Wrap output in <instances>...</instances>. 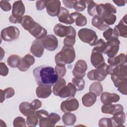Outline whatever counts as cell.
<instances>
[{
    "mask_svg": "<svg viewBox=\"0 0 127 127\" xmlns=\"http://www.w3.org/2000/svg\"><path fill=\"white\" fill-rule=\"evenodd\" d=\"M33 74L38 85L53 86L59 78L55 69L48 65H40L35 67L33 69Z\"/></svg>",
    "mask_w": 127,
    "mask_h": 127,
    "instance_id": "obj_1",
    "label": "cell"
},
{
    "mask_svg": "<svg viewBox=\"0 0 127 127\" xmlns=\"http://www.w3.org/2000/svg\"><path fill=\"white\" fill-rule=\"evenodd\" d=\"M97 13L108 25H113L116 21L117 17L114 13H117V9L110 3L98 4Z\"/></svg>",
    "mask_w": 127,
    "mask_h": 127,
    "instance_id": "obj_2",
    "label": "cell"
},
{
    "mask_svg": "<svg viewBox=\"0 0 127 127\" xmlns=\"http://www.w3.org/2000/svg\"><path fill=\"white\" fill-rule=\"evenodd\" d=\"M75 52L73 46H64L61 51L55 57L57 65L65 66L66 64H71L75 58Z\"/></svg>",
    "mask_w": 127,
    "mask_h": 127,
    "instance_id": "obj_3",
    "label": "cell"
},
{
    "mask_svg": "<svg viewBox=\"0 0 127 127\" xmlns=\"http://www.w3.org/2000/svg\"><path fill=\"white\" fill-rule=\"evenodd\" d=\"M25 10V6L22 0L15 1L12 5V14L9 17V21L14 24L20 23Z\"/></svg>",
    "mask_w": 127,
    "mask_h": 127,
    "instance_id": "obj_4",
    "label": "cell"
},
{
    "mask_svg": "<svg viewBox=\"0 0 127 127\" xmlns=\"http://www.w3.org/2000/svg\"><path fill=\"white\" fill-rule=\"evenodd\" d=\"M78 36L81 41L88 44L91 46H95L98 40L96 32L88 28L80 29L78 32Z\"/></svg>",
    "mask_w": 127,
    "mask_h": 127,
    "instance_id": "obj_5",
    "label": "cell"
},
{
    "mask_svg": "<svg viewBox=\"0 0 127 127\" xmlns=\"http://www.w3.org/2000/svg\"><path fill=\"white\" fill-rule=\"evenodd\" d=\"M107 66L108 64H105L101 67L89 71L87 74V77L90 80H97L99 82L103 81L108 75Z\"/></svg>",
    "mask_w": 127,
    "mask_h": 127,
    "instance_id": "obj_6",
    "label": "cell"
},
{
    "mask_svg": "<svg viewBox=\"0 0 127 127\" xmlns=\"http://www.w3.org/2000/svg\"><path fill=\"white\" fill-rule=\"evenodd\" d=\"M19 29L14 26H10L3 29L0 32L1 38L6 42H10L17 39L19 36Z\"/></svg>",
    "mask_w": 127,
    "mask_h": 127,
    "instance_id": "obj_7",
    "label": "cell"
},
{
    "mask_svg": "<svg viewBox=\"0 0 127 127\" xmlns=\"http://www.w3.org/2000/svg\"><path fill=\"white\" fill-rule=\"evenodd\" d=\"M107 46L104 52L109 58H112L117 55L120 49V41L118 38L113 37L106 42Z\"/></svg>",
    "mask_w": 127,
    "mask_h": 127,
    "instance_id": "obj_8",
    "label": "cell"
},
{
    "mask_svg": "<svg viewBox=\"0 0 127 127\" xmlns=\"http://www.w3.org/2000/svg\"><path fill=\"white\" fill-rule=\"evenodd\" d=\"M54 32L56 36L60 37L68 36H76V31L72 26H67L60 23L56 24L54 26Z\"/></svg>",
    "mask_w": 127,
    "mask_h": 127,
    "instance_id": "obj_9",
    "label": "cell"
},
{
    "mask_svg": "<svg viewBox=\"0 0 127 127\" xmlns=\"http://www.w3.org/2000/svg\"><path fill=\"white\" fill-rule=\"evenodd\" d=\"M61 120L60 115L55 113H52L48 116L44 117L39 119V124L40 127H54L56 124Z\"/></svg>",
    "mask_w": 127,
    "mask_h": 127,
    "instance_id": "obj_10",
    "label": "cell"
},
{
    "mask_svg": "<svg viewBox=\"0 0 127 127\" xmlns=\"http://www.w3.org/2000/svg\"><path fill=\"white\" fill-rule=\"evenodd\" d=\"M79 107L78 100L73 97H70L64 101L61 104V109L64 113L75 111Z\"/></svg>",
    "mask_w": 127,
    "mask_h": 127,
    "instance_id": "obj_11",
    "label": "cell"
},
{
    "mask_svg": "<svg viewBox=\"0 0 127 127\" xmlns=\"http://www.w3.org/2000/svg\"><path fill=\"white\" fill-rule=\"evenodd\" d=\"M87 67V64L85 61L83 60L77 61L72 70L73 75L77 78H83L85 75Z\"/></svg>",
    "mask_w": 127,
    "mask_h": 127,
    "instance_id": "obj_12",
    "label": "cell"
},
{
    "mask_svg": "<svg viewBox=\"0 0 127 127\" xmlns=\"http://www.w3.org/2000/svg\"><path fill=\"white\" fill-rule=\"evenodd\" d=\"M46 7L47 13L53 17L57 16L60 11L61 2L58 0H46Z\"/></svg>",
    "mask_w": 127,
    "mask_h": 127,
    "instance_id": "obj_13",
    "label": "cell"
},
{
    "mask_svg": "<svg viewBox=\"0 0 127 127\" xmlns=\"http://www.w3.org/2000/svg\"><path fill=\"white\" fill-rule=\"evenodd\" d=\"M113 30L117 37H119V36H121L124 38L127 37V14H125L121 19L118 24L115 26Z\"/></svg>",
    "mask_w": 127,
    "mask_h": 127,
    "instance_id": "obj_14",
    "label": "cell"
},
{
    "mask_svg": "<svg viewBox=\"0 0 127 127\" xmlns=\"http://www.w3.org/2000/svg\"><path fill=\"white\" fill-rule=\"evenodd\" d=\"M42 40L44 48L48 51H54L58 46V39L53 35H46Z\"/></svg>",
    "mask_w": 127,
    "mask_h": 127,
    "instance_id": "obj_15",
    "label": "cell"
},
{
    "mask_svg": "<svg viewBox=\"0 0 127 127\" xmlns=\"http://www.w3.org/2000/svg\"><path fill=\"white\" fill-rule=\"evenodd\" d=\"M28 31L36 39H43L47 34V30L36 22Z\"/></svg>",
    "mask_w": 127,
    "mask_h": 127,
    "instance_id": "obj_16",
    "label": "cell"
},
{
    "mask_svg": "<svg viewBox=\"0 0 127 127\" xmlns=\"http://www.w3.org/2000/svg\"><path fill=\"white\" fill-rule=\"evenodd\" d=\"M44 49L42 39H36L31 46L30 52L36 57L41 58L44 53Z\"/></svg>",
    "mask_w": 127,
    "mask_h": 127,
    "instance_id": "obj_17",
    "label": "cell"
},
{
    "mask_svg": "<svg viewBox=\"0 0 127 127\" xmlns=\"http://www.w3.org/2000/svg\"><path fill=\"white\" fill-rule=\"evenodd\" d=\"M124 111V107L121 104H107L103 105L101 107V112L104 114L115 115L117 113Z\"/></svg>",
    "mask_w": 127,
    "mask_h": 127,
    "instance_id": "obj_18",
    "label": "cell"
},
{
    "mask_svg": "<svg viewBox=\"0 0 127 127\" xmlns=\"http://www.w3.org/2000/svg\"><path fill=\"white\" fill-rule=\"evenodd\" d=\"M76 91L77 90L74 85L71 82H69L67 85L63 87L59 92L58 96L61 98L74 97L76 93Z\"/></svg>",
    "mask_w": 127,
    "mask_h": 127,
    "instance_id": "obj_19",
    "label": "cell"
},
{
    "mask_svg": "<svg viewBox=\"0 0 127 127\" xmlns=\"http://www.w3.org/2000/svg\"><path fill=\"white\" fill-rule=\"evenodd\" d=\"M100 99L103 104L107 105L118 102L120 99V97L115 93L105 92L101 94Z\"/></svg>",
    "mask_w": 127,
    "mask_h": 127,
    "instance_id": "obj_20",
    "label": "cell"
},
{
    "mask_svg": "<svg viewBox=\"0 0 127 127\" xmlns=\"http://www.w3.org/2000/svg\"><path fill=\"white\" fill-rule=\"evenodd\" d=\"M35 63V58L31 55L26 54L21 59V63L18 66V69L22 72H24L29 69L30 66Z\"/></svg>",
    "mask_w": 127,
    "mask_h": 127,
    "instance_id": "obj_21",
    "label": "cell"
},
{
    "mask_svg": "<svg viewBox=\"0 0 127 127\" xmlns=\"http://www.w3.org/2000/svg\"><path fill=\"white\" fill-rule=\"evenodd\" d=\"M90 61L93 66L96 68L101 67L106 64L102 54L94 51H92Z\"/></svg>",
    "mask_w": 127,
    "mask_h": 127,
    "instance_id": "obj_22",
    "label": "cell"
},
{
    "mask_svg": "<svg viewBox=\"0 0 127 127\" xmlns=\"http://www.w3.org/2000/svg\"><path fill=\"white\" fill-rule=\"evenodd\" d=\"M59 21L65 24H72L74 23L70 16L69 11L64 7H61L58 15Z\"/></svg>",
    "mask_w": 127,
    "mask_h": 127,
    "instance_id": "obj_23",
    "label": "cell"
},
{
    "mask_svg": "<svg viewBox=\"0 0 127 127\" xmlns=\"http://www.w3.org/2000/svg\"><path fill=\"white\" fill-rule=\"evenodd\" d=\"M108 63L109 65L112 66H116L121 64H127L126 56L124 53H121L117 56L112 58H109Z\"/></svg>",
    "mask_w": 127,
    "mask_h": 127,
    "instance_id": "obj_24",
    "label": "cell"
},
{
    "mask_svg": "<svg viewBox=\"0 0 127 127\" xmlns=\"http://www.w3.org/2000/svg\"><path fill=\"white\" fill-rule=\"evenodd\" d=\"M53 91L51 86L38 85L36 89L37 96L40 98H47L50 96Z\"/></svg>",
    "mask_w": 127,
    "mask_h": 127,
    "instance_id": "obj_25",
    "label": "cell"
},
{
    "mask_svg": "<svg viewBox=\"0 0 127 127\" xmlns=\"http://www.w3.org/2000/svg\"><path fill=\"white\" fill-rule=\"evenodd\" d=\"M111 119L113 127H123L126 121V114L123 111L117 113L114 115Z\"/></svg>",
    "mask_w": 127,
    "mask_h": 127,
    "instance_id": "obj_26",
    "label": "cell"
},
{
    "mask_svg": "<svg viewBox=\"0 0 127 127\" xmlns=\"http://www.w3.org/2000/svg\"><path fill=\"white\" fill-rule=\"evenodd\" d=\"M97 96L93 93L89 92L84 94L82 97L83 105L86 107L93 106L96 102Z\"/></svg>",
    "mask_w": 127,
    "mask_h": 127,
    "instance_id": "obj_27",
    "label": "cell"
},
{
    "mask_svg": "<svg viewBox=\"0 0 127 127\" xmlns=\"http://www.w3.org/2000/svg\"><path fill=\"white\" fill-rule=\"evenodd\" d=\"M71 17L73 20L75 24L78 26H84L87 24L86 17L78 12H74L70 14Z\"/></svg>",
    "mask_w": 127,
    "mask_h": 127,
    "instance_id": "obj_28",
    "label": "cell"
},
{
    "mask_svg": "<svg viewBox=\"0 0 127 127\" xmlns=\"http://www.w3.org/2000/svg\"><path fill=\"white\" fill-rule=\"evenodd\" d=\"M91 23L93 26L101 31L105 30L109 28V25H107L103 18L98 15H95L93 17Z\"/></svg>",
    "mask_w": 127,
    "mask_h": 127,
    "instance_id": "obj_29",
    "label": "cell"
},
{
    "mask_svg": "<svg viewBox=\"0 0 127 127\" xmlns=\"http://www.w3.org/2000/svg\"><path fill=\"white\" fill-rule=\"evenodd\" d=\"M19 110L20 113L26 117H28L35 113V111L33 110L30 104L28 102H23L19 105Z\"/></svg>",
    "mask_w": 127,
    "mask_h": 127,
    "instance_id": "obj_30",
    "label": "cell"
},
{
    "mask_svg": "<svg viewBox=\"0 0 127 127\" xmlns=\"http://www.w3.org/2000/svg\"><path fill=\"white\" fill-rule=\"evenodd\" d=\"M62 121L65 126H73L76 121V117L74 114L67 112L63 115Z\"/></svg>",
    "mask_w": 127,
    "mask_h": 127,
    "instance_id": "obj_31",
    "label": "cell"
},
{
    "mask_svg": "<svg viewBox=\"0 0 127 127\" xmlns=\"http://www.w3.org/2000/svg\"><path fill=\"white\" fill-rule=\"evenodd\" d=\"M15 91L13 88L8 87L4 90H0V103H2L5 98H9L14 96Z\"/></svg>",
    "mask_w": 127,
    "mask_h": 127,
    "instance_id": "obj_32",
    "label": "cell"
},
{
    "mask_svg": "<svg viewBox=\"0 0 127 127\" xmlns=\"http://www.w3.org/2000/svg\"><path fill=\"white\" fill-rule=\"evenodd\" d=\"M21 63V59L20 57L17 55H10L7 60V64L11 67H18Z\"/></svg>",
    "mask_w": 127,
    "mask_h": 127,
    "instance_id": "obj_33",
    "label": "cell"
},
{
    "mask_svg": "<svg viewBox=\"0 0 127 127\" xmlns=\"http://www.w3.org/2000/svg\"><path fill=\"white\" fill-rule=\"evenodd\" d=\"M89 91L94 93L97 96H99L103 92L102 85L100 82H94L89 87Z\"/></svg>",
    "mask_w": 127,
    "mask_h": 127,
    "instance_id": "obj_34",
    "label": "cell"
},
{
    "mask_svg": "<svg viewBox=\"0 0 127 127\" xmlns=\"http://www.w3.org/2000/svg\"><path fill=\"white\" fill-rule=\"evenodd\" d=\"M66 85V81L62 77H60L58 78V81L53 86V92L54 94L56 96H58L59 92Z\"/></svg>",
    "mask_w": 127,
    "mask_h": 127,
    "instance_id": "obj_35",
    "label": "cell"
},
{
    "mask_svg": "<svg viewBox=\"0 0 127 127\" xmlns=\"http://www.w3.org/2000/svg\"><path fill=\"white\" fill-rule=\"evenodd\" d=\"M35 22L34 19L30 16L26 15L22 17L20 24L25 30L28 31Z\"/></svg>",
    "mask_w": 127,
    "mask_h": 127,
    "instance_id": "obj_36",
    "label": "cell"
},
{
    "mask_svg": "<svg viewBox=\"0 0 127 127\" xmlns=\"http://www.w3.org/2000/svg\"><path fill=\"white\" fill-rule=\"evenodd\" d=\"M87 4V12L91 16H94L97 15V7L98 4L93 0H86Z\"/></svg>",
    "mask_w": 127,
    "mask_h": 127,
    "instance_id": "obj_37",
    "label": "cell"
},
{
    "mask_svg": "<svg viewBox=\"0 0 127 127\" xmlns=\"http://www.w3.org/2000/svg\"><path fill=\"white\" fill-rule=\"evenodd\" d=\"M106 42H105L103 39H100L98 40L96 44L95 45V47L92 51L97 52L102 54L104 52L106 48Z\"/></svg>",
    "mask_w": 127,
    "mask_h": 127,
    "instance_id": "obj_38",
    "label": "cell"
},
{
    "mask_svg": "<svg viewBox=\"0 0 127 127\" xmlns=\"http://www.w3.org/2000/svg\"><path fill=\"white\" fill-rule=\"evenodd\" d=\"M72 83L75 86L77 91H81L84 88L85 81L83 78L74 77L72 79Z\"/></svg>",
    "mask_w": 127,
    "mask_h": 127,
    "instance_id": "obj_39",
    "label": "cell"
},
{
    "mask_svg": "<svg viewBox=\"0 0 127 127\" xmlns=\"http://www.w3.org/2000/svg\"><path fill=\"white\" fill-rule=\"evenodd\" d=\"M38 118L37 116L34 113L33 115L27 117L26 124L28 127H35L38 123Z\"/></svg>",
    "mask_w": 127,
    "mask_h": 127,
    "instance_id": "obj_40",
    "label": "cell"
},
{
    "mask_svg": "<svg viewBox=\"0 0 127 127\" xmlns=\"http://www.w3.org/2000/svg\"><path fill=\"white\" fill-rule=\"evenodd\" d=\"M86 8V0H75L73 3V8L77 11V12L83 11Z\"/></svg>",
    "mask_w": 127,
    "mask_h": 127,
    "instance_id": "obj_41",
    "label": "cell"
},
{
    "mask_svg": "<svg viewBox=\"0 0 127 127\" xmlns=\"http://www.w3.org/2000/svg\"><path fill=\"white\" fill-rule=\"evenodd\" d=\"M98 125L100 127H113L111 118H102L99 121Z\"/></svg>",
    "mask_w": 127,
    "mask_h": 127,
    "instance_id": "obj_42",
    "label": "cell"
},
{
    "mask_svg": "<svg viewBox=\"0 0 127 127\" xmlns=\"http://www.w3.org/2000/svg\"><path fill=\"white\" fill-rule=\"evenodd\" d=\"M13 124L14 127H25L26 126L25 119L21 117H17L15 118L13 122Z\"/></svg>",
    "mask_w": 127,
    "mask_h": 127,
    "instance_id": "obj_43",
    "label": "cell"
},
{
    "mask_svg": "<svg viewBox=\"0 0 127 127\" xmlns=\"http://www.w3.org/2000/svg\"><path fill=\"white\" fill-rule=\"evenodd\" d=\"M103 36L107 41H108L113 37L118 38L115 35L113 29L110 27L103 33Z\"/></svg>",
    "mask_w": 127,
    "mask_h": 127,
    "instance_id": "obj_44",
    "label": "cell"
},
{
    "mask_svg": "<svg viewBox=\"0 0 127 127\" xmlns=\"http://www.w3.org/2000/svg\"><path fill=\"white\" fill-rule=\"evenodd\" d=\"M55 71L58 76L62 77L65 75L66 70L65 66H60L57 65L55 66Z\"/></svg>",
    "mask_w": 127,
    "mask_h": 127,
    "instance_id": "obj_45",
    "label": "cell"
},
{
    "mask_svg": "<svg viewBox=\"0 0 127 127\" xmlns=\"http://www.w3.org/2000/svg\"><path fill=\"white\" fill-rule=\"evenodd\" d=\"M75 37L72 36H68L65 37L64 40V46H73L75 43Z\"/></svg>",
    "mask_w": 127,
    "mask_h": 127,
    "instance_id": "obj_46",
    "label": "cell"
},
{
    "mask_svg": "<svg viewBox=\"0 0 127 127\" xmlns=\"http://www.w3.org/2000/svg\"><path fill=\"white\" fill-rule=\"evenodd\" d=\"M0 6L4 11H9L11 9V5L7 0H1L0 1Z\"/></svg>",
    "mask_w": 127,
    "mask_h": 127,
    "instance_id": "obj_47",
    "label": "cell"
},
{
    "mask_svg": "<svg viewBox=\"0 0 127 127\" xmlns=\"http://www.w3.org/2000/svg\"><path fill=\"white\" fill-rule=\"evenodd\" d=\"M8 68L7 67L5 63L0 62V74L1 76H5L8 73Z\"/></svg>",
    "mask_w": 127,
    "mask_h": 127,
    "instance_id": "obj_48",
    "label": "cell"
},
{
    "mask_svg": "<svg viewBox=\"0 0 127 127\" xmlns=\"http://www.w3.org/2000/svg\"><path fill=\"white\" fill-rule=\"evenodd\" d=\"M30 104L31 108L34 111H36L41 107L42 102L38 99H34L30 103Z\"/></svg>",
    "mask_w": 127,
    "mask_h": 127,
    "instance_id": "obj_49",
    "label": "cell"
},
{
    "mask_svg": "<svg viewBox=\"0 0 127 127\" xmlns=\"http://www.w3.org/2000/svg\"><path fill=\"white\" fill-rule=\"evenodd\" d=\"M46 0H37L36 7L38 10H42L46 7Z\"/></svg>",
    "mask_w": 127,
    "mask_h": 127,
    "instance_id": "obj_50",
    "label": "cell"
},
{
    "mask_svg": "<svg viewBox=\"0 0 127 127\" xmlns=\"http://www.w3.org/2000/svg\"><path fill=\"white\" fill-rule=\"evenodd\" d=\"M35 114L37 116L39 120L44 117H46V116H48L49 114L48 112V111H47L45 110H38L37 111H35Z\"/></svg>",
    "mask_w": 127,
    "mask_h": 127,
    "instance_id": "obj_51",
    "label": "cell"
},
{
    "mask_svg": "<svg viewBox=\"0 0 127 127\" xmlns=\"http://www.w3.org/2000/svg\"><path fill=\"white\" fill-rule=\"evenodd\" d=\"M75 0H64L63 2L66 7L68 8H73V3Z\"/></svg>",
    "mask_w": 127,
    "mask_h": 127,
    "instance_id": "obj_52",
    "label": "cell"
},
{
    "mask_svg": "<svg viewBox=\"0 0 127 127\" xmlns=\"http://www.w3.org/2000/svg\"><path fill=\"white\" fill-rule=\"evenodd\" d=\"M118 6H124L126 4V1L125 0H113V1Z\"/></svg>",
    "mask_w": 127,
    "mask_h": 127,
    "instance_id": "obj_53",
    "label": "cell"
}]
</instances>
